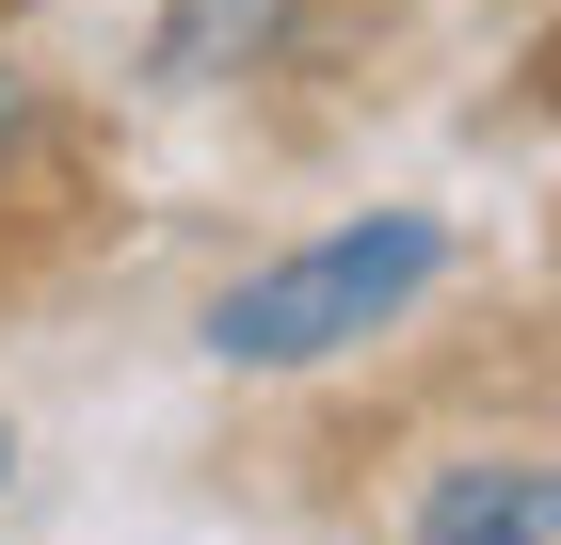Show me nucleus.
<instances>
[{
    "label": "nucleus",
    "instance_id": "nucleus-4",
    "mask_svg": "<svg viewBox=\"0 0 561 545\" xmlns=\"http://www.w3.org/2000/svg\"><path fill=\"white\" fill-rule=\"evenodd\" d=\"M16 128H33V96H16V65H0V145H16Z\"/></svg>",
    "mask_w": 561,
    "mask_h": 545
},
{
    "label": "nucleus",
    "instance_id": "nucleus-2",
    "mask_svg": "<svg viewBox=\"0 0 561 545\" xmlns=\"http://www.w3.org/2000/svg\"><path fill=\"white\" fill-rule=\"evenodd\" d=\"M417 545H561V465H433L417 481Z\"/></svg>",
    "mask_w": 561,
    "mask_h": 545
},
{
    "label": "nucleus",
    "instance_id": "nucleus-3",
    "mask_svg": "<svg viewBox=\"0 0 561 545\" xmlns=\"http://www.w3.org/2000/svg\"><path fill=\"white\" fill-rule=\"evenodd\" d=\"M289 33V0H176L161 33H145V81H225V65H257Z\"/></svg>",
    "mask_w": 561,
    "mask_h": 545
},
{
    "label": "nucleus",
    "instance_id": "nucleus-1",
    "mask_svg": "<svg viewBox=\"0 0 561 545\" xmlns=\"http://www.w3.org/2000/svg\"><path fill=\"white\" fill-rule=\"evenodd\" d=\"M433 273H449V225L433 209H369V225H337V241L241 273V289L209 305V353L225 370H321V353H353V337H386Z\"/></svg>",
    "mask_w": 561,
    "mask_h": 545
},
{
    "label": "nucleus",
    "instance_id": "nucleus-5",
    "mask_svg": "<svg viewBox=\"0 0 561 545\" xmlns=\"http://www.w3.org/2000/svg\"><path fill=\"white\" fill-rule=\"evenodd\" d=\"M0 465H16V433H0Z\"/></svg>",
    "mask_w": 561,
    "mask_h": 545
}]
</instances>
